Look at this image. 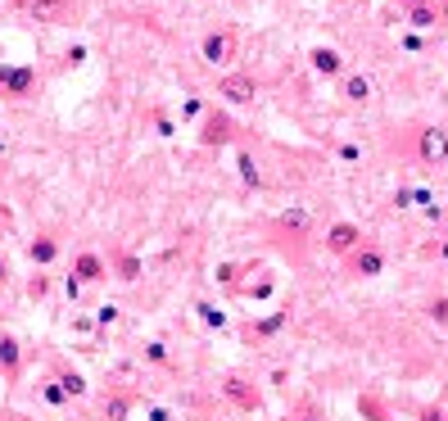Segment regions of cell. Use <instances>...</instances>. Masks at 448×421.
Listing matches in <instances>:
<instances>
[{
    "label": "cell",
    "instance_id": "6da1fadb",
    "mask_svg": "<svg viewBox=\"0 0 448 421\" xmlns=\"http://www.w3.org/2000/svg\"><path fill=\"white\" fill-rule=\"evenodd\" d=\"M235 55H240V36H235V28H208L204 36H199V64L204 68H231Z\"/></svg>",
    "mask_w": 448,
    "mask_h": 421
},
{
    "label": "cell",
    "instance_id": "7a4b0ae2",
    "mask_svg": "<svg viewBox=\"0 0 448 421\" xmlns=\"http://www.w3.org/2000/svg\"><path fill=\"white\" fill-rule=\"evenodd\" d=\"M218 100L227 109H249L258 100V78L254 73H222L218 78Z\"/></svg>",
    "mask_w": 448,
    "mask_h": 421
},
{
    "label": "cell",
    "instance_id": "3957f363",
    "mask_svg": "<svg viewBox=\"0 0 448 421\" xmlns=\"http://www.w3.org/2000/svg\"><path fill=\"white\" fill-rule=\"evenodd\" d=\"M41 86L32 64H0V95H9V100H28V95Z\"/></svg>",
    "mask_w": 448,
    "mask_h": 421
},
{
    "label": "cell",
    "instance_id": "277c9868",
    "mask_svg": "<svg viewBox=\"0 0 448 421\" xmlns=\"http://www.w3.org/2000/svg\"><path fill=\"white\" fill-rule=\"evenodd\" d=\"M68 277H78L82 286H100V281H109V258L100 250H78L73 254V272Z\"/></svg>",
    "mask_w": 448,
    "mask_h": 421
},
{
    "label": "cell",
    "instance_id": "5b68a950",
    "mask_svg": "<svg viewBox=\"0 0 448 421\" xmlns=\"http://www.w3.org/2000/svg\"><path fill=\"white\" fill-rule=\"evenodd\" d=\"M344 267L353 272V277H380V272H385V250H380V245H371V240H363L353 254H344Z\"/></svg>",
    "mask_w": 448,
    "mask_h": 421
},
{
    "label": "cell",
    "instance_id": "8992f818",
    "mask_svg": "<svg viewBox=\"0 0 448 421\" xmlns=\"http://www.w3.org/2000/svg\"><path fill=\"white\" fill-rule=\"evenodd\" d=\"M231 141H235V122L222 109H208L199 118V145H231Z\"/></svg>",
    "mask_w": 448,
    "mask_h": 421
},
{
    "label": "cell",
    "instance_id": "52a82bcc",
    "mask_svg": "<svg viewBox=\"0 0 448 421\" xmlns=\"http://www.w3.org/2000/svg\"><path fill=\"white\" fill-rule=\"evenodd\" d=\"M358 245H363V231L353 227V222H335V227L326 231V250L335 254V258H344V254H353Z\"/></svg>",
    "mask_w": 448,
    "mask_h": 421
},
{
    "label": "cell",
    "instance_id": "ba28073f",
    "mask_svg": "<svg viewBox=\"0 0 448 421\" xmlns=\"http://www.w3.org/2000/svg\"><path fill=\"white\" fill-rule=\"evenodd\" d=\"M59 254H64V245H59V236H55V231H36V236H32V245H28V258H32L36 267H50Z\"/></svg>",
    "mask_w": 448,
    "mask_h": 421
},
{
    "label": "cell",
    "instance_id": "9c48e42d",
    "mask_svg": "<svg viewBox=\"0 0 448 421\" xmlns=\"http://www.w3.org/2000/svg\"><path fill=\"white\" fill-rule=\"evenodd\" d=\"M417 159H421V164H444V159H448V132H439V127H426V132H421Z\"/></svg>",
    "mask_w": 448,
    "mask_h": 421
},
{
    "label": "cell",
    "instance_id": "30bf717a",
    "mask_svg": "<svg viewBox=\"0 0 448 421\" xmlns=\"http://www.w3.org/2000/svg\"><path fill=\"white\" fill-rule=\"evenodd\" d=\"M23 9H28L36 23H64L73 14V0H23Z\"/></svg>",
    "mask_w": 448,
    "mask_h": 421
},
{
    "label": "cell",
    "instance_id": "8fae6325",
    "mask_svg": "<svg viewBox=\"0 0 448 421\" xmlns=\"http://www.w3.org/2000/svg\"><path fill=\"white\" fill-rule=\"evenodd\" d=\"M308 64H313V73H321V78H344V55L335 50V46H317V50L308 55Z\"/></svg>",
    "mask_w": 448,
    "mask_h": 421
},
{
    "label": "cell",
    "instance_id": "7c38bea8",
    "mask_svg": "<svg viewBox=\"0 0 448 421\" xmlns=\"http://www.w3.org/2000/svg\"><path fill=\"white\" fill-rule=\"evenodd\" d=\"M222 394H227L235 407H245V412H254V407H258V390H254V380H245V376H227Z\"/></svg>",
    "mask_w": 448,
    "mask_h": 421
},
{
    "label": "cell",
    "instance_id": "4fadbf2b",
    "mask_svg": "<svg viewBox=\"0 0 448 421\" xmlns=\"http://www.w3.org/2000/svg\"><path fill=\"white\" fill-rule=\"evenodd\" d=\"M141 272H145V263L136 254H127V250H114L109 254V277H118V281H141Z\"/></svg>",
    "mask_w": 448,
    "mask_h": 421
},
{
    "label": "cell",
    "instance_id": "5bb4252c",
    "mask_svg": "<svg viewBox=\"0 0 448 421\" xmlns=\"http://www.w3.org/2000/svg\"><path fill=\"white\" fill-rule=\"evenodd\" d=\"M340 95L348 105H367L371 100V78H367V73H348V78L340 82Z\"/></svg>",
    "mask_w": 448,
    "mask_h": 421
},
{
    "label": "cell",
    "instance_id": "9a60e30c",
    "mask_svg": "<svg viewBox=\"0 0 448 421\" xmlns=\"http://www.w3.org/2000/svg\"><path fill=\"white\" fill-rule=\"evenodd\" d=\"M50 376H55L59 385H64V394H68V399H86V390H91V385H86V376H82V371H73V367H64V363H55V371H50Z\"/></svg>",
    "mask_w": 448,
    "mask_h": 421
},
{
    "label": "cell",
    "instance_id": "2e32d148",
    "mask_svg": "<svg viewBox=\"0 0 448 421\" xmlns=\"http://www.w3.org/2000/svg\"><path fill=\"white\" fill-rule=\"evenodd\" d=\"M18 363H23V344L14 336H0V371H5V376H18Z\"/></svg>",
    "mask_w": 448,
    "mask_h": 421
},
{
    "label": "cell",
    "instance_id": "e0dca14e",
    "mask_svg": "<svg viewBox=\"0 0 448 421\" xmlns=\"http://www.w3.org/2000/svg\"><path fill=\"white\" fill-rule=\"evenodd\" d=\"M36 394H41V403L46 407H68L73 399H68V394H64V385H59V380L55 376H46V380H36Z\"/></svg>",
    "mask_w": 448,
    "mask_h": 421
},
{
    "label": "cell",
    "instance_id": "ac0fdd59",
    "mask_svg": "<svg viewBox=\"0 0 448 421\" xmlns=\"http://www.w3.org/2000/svg\"><path fill=\"white\" fill-rule=\"evenodd\" d=\"M195 313H199V321H204L208 331H227V313H222L213 299H195Z\"/></svg>",
    "mask_w": 448,
    "mask_h": 421
},
{
    "label": "cell",
    "instance_id": "d6986e66",
    "mask_svg": "<svg viewBox=\"0 0 448 421\" xmlns=\"http://www.w3.org/2000/svg\"><path fill=\"white\" fill-rule=\"evenodd\" d=\"M235 168H240V181H245V186H263V172H258V159L249 154V150H240V154H235Z\"/></svg>",
    "mask_w": 448,
    "mask_h": 421
},
{
    "label": "cell",
    "instance_id": "ffe728a7",
    "mask_svg": "<svg viewBox=\"0 0 448 421\" xmlns=\"http://www.w3.org/2000/svg\"><path fill=\"white\" fill-rule=\"evenodd\" d=\"M407 23H412V28H434V23H439V9H434V5H412Z\"/></svg>",
    "mask_w": 448,
    "mask_h": 421
},
{
    "label": "cell",
    "instance_id": "44dd1931",
    "mask_svg": "<svg viewBox=\"0 0 448 421\" xmlns=\"http://www.w3.org/2000/svg\"><path fill=\"white\" fill-rule=\"evenodd\" d=\"M145 363H149V367H168V363H172L168 344H164V340H149V344H145Z\"/></svg>",
    "mask_w": 448,
    "mask_h": 421
},
{
    "label": "cell",
    "instance_id": "7402d4cb",
    "mask_svg": "<svg viewBox=\"0 0 448 421\" xmlns=\"http://www.w3.org/2000/svg\"><path fill=\"white\" fill-rule=\"evenodd\" d=\"M281 227L294 231V236H304V231H308V208H290V213H281Z\"/></svg>",
    "mask_w": 448,
    "mask_h": 421
},
{
    "label": "cell",
    "instance_id": "603a6c76",
    "mask_svg": "<svg viewBox=\"0 0 448 421\" xmlns=\"http://www.w3.org/2000/svg\"><path fill=\"white\" fill-rule=\"evenodd\" d=\"M285 321H290V313H272V317H263V321H258L254 331H258V336H277V331L285 326Z\"/></svg>",
    "mask_w": 448,
    "mask_h": 421
},
{
    "label": "cell",
    "instance_id": "cb8c5ba5",
    "mask_svg": "<svg viewBox=\"0 0 448 421\" xmlns=\"http://www.w3.org/2000/svg\"><path fill=\"white\" fill-rule=\"evenodd\" d=\"M127 407H132V399H127V394H118V399H109V403H105V417L122 421V417H127Z\"/></svg>",
    "mask_w": 448,
    "mask_h": 421
},
{
    "label": "cell",
    "instance_id": "d4e9b609",
    "mask_svg": "<svg viewBox=\"0 0 448 421\" xmlns=\"http://www.w3.org/2000/svg\"><path fill=\"white\" fill-rule=\"evenodd\" d=\"M208 109H204V100H199V95H186L181 100V118H204Z\"/></svg>",
    "mask_w": 448,
    "mask_h": 421
},
{
    "label": "cell",
    "instance_id": "484cf974",
    "mask_svg": "<svg viewBox=\"0 0 448 421\" xmlns=\"http://www.w3.org/2000/svg\"><path fill=\"white\" fill-rule=\"evenodd\" d=\"M118 313H122L118 304H100V308H95V321H100V326H114V321H118Z\"/></svg>",
    "mask_w": 448,
    "mask_h": 421
},
{
    "label": "cell",
    "instance_id": "4316f807",
    "mask_svg": "<svg viewBox=\"0 0 448 421\" xmlns=\"http://www.w3.org/2000/svg\"><path fill=\"white\" fill-rule=\"evenodd\" d=\"M28 294H32V299H46V294H50V277H32L28 281Z\"/></svg>",
    "mask_w": 448,
    "mask_h": 421
},
{
    "label": "cell",
    "instance_id": "83f0119b",
    "mask_svg": "<svg viewBox=\"0 0 448 421\" xmlns=\"http://www.w3.org/2000/svg\"><path fill=\"white\" fill-rule=\"evenodd\" d=\"M145 417H149V421H177L164 403H145Z\"/></svg>",
    "mask_w": 448,
    "mask_h": 421
},
{
    "label": "cell",
    "instance_id": "f1b7e54d",
    "mask_svg": "<svg viewBox=\"0 0 448 421\" xmlns=\"http://www.w3.org/2000/svg\"><path fill=\"white\" fill-rule=\"evenodd\" d=\"M340 159H344V164H358V159H363V145L344 141V145H340Z\"/></svg>",
    "mask_w": 448,
    "mask_h": 421
},
{
    "label": "cell",
    "instance_id": "f546056e",
    "mask_svg": "<svg viewBox=\"0 0 448 421\" xmlns=\"http://www.w3.org/2000/svg\"><path fill=\"white\" fill-rule=\"evenodd\" d=\"M64 294H68V299H82V294H86V286H82L78 277H64Z\"/></svg>",
    "mask_w": 448,
    "mask_h": 421
},
{
    "label": "cell",
    "instance_id": "4dcf8cb0",
    "mask_svg": "<svg viewBox=\"0 0 448 421\" xmlns=\"http://www.w3.org/2000/svg\"><path fill=\"white\" fill-rule=\"evenodd\" d=\"M430 317H434V321H448V299H434V304H430Z\"/></svg>",
    "mask_w": 448,
    "mask_h": 421
},
{
    "label": "cell",
    "instance_id": "1f68e13d",
    "mask_svg": "<svg viewBox=\"0 0 448 421\" xmlns=\"http://www.w3.org/2000/svg\"><path fill=\"white\" fill-rule=\"evenodd\" d=\"M154 127H159V136H172V118L168 114H154Z\"/></svg>",
    "mask_w": 448,
    "mask_h": 421
},
{
    "label": "cell",
    "instance_id": "d6a6232c",
    "mask_svg": "<svg viewBox=\"0 0 448 421\" xmlns=\"http://www.w3.org/2000/svg\"><path fill=\"white\" fill-rule=\"evenodd\" d=\"M421 421H448V412H439V407H421Z\"/></svg>",
    "mask_w": 448,
    "mask_h": 421
},
{
    "label": "cell",
    "instance_id": "836d02e7",
    "mask_svg": "<svg viewBox=\"0 0 448 421\" xmlns=\"http://www.w3.org/2000/svg\"><path fill=\"white\" fill-rule=\"evenodd\" d=\"M9 150V132H5V122H0V154Z\"/></svg>",
    "mask_w": 448,
    "mask_h": 421
},
{
    "label": "cell",
    "instance_id": "e575fe53",
    "mask_svg": "<svg viewBox=\"0 0 448 421\" xmlns=\"http://www.w3.org/2000/svg\"><path fill=\"white\" fill-rule=\"evenodd\" d=\"M294 421H321L317 412H308V407H304V412H294Z\"/></svg>",
    "mask_w": 448,
    "mask_h": 421
},
{
    "label": "cell",
    "instance_id": "d590c367",
    "mask_svg": "<svg viewBox=\"0 0 448 421\" xmlns=\"http://www.w3.org/2000/svg\"><path fill=\"white\" fill-rule=\"evenodd\" d=\"M5 281H9V263H5V258H0V286H5Z\"/></svg>",
    "mask_w": 448,
    "mask_h": 421
},
{
    "label": "cell",
    "instance_id": "8d00e7d4",
    "mask_svg": "<svg viewBox=\"0 0 448 421\" xmlns=\"http://www.w3.org/2000/svg\"><path fill=\"white\" fill-rule=\"evenodd\" d=\"M439 254H444V258H448V240H444V245H439Z\"/></svg>",
    "mask_w": 448,
    "mask_h": 421
}]
</instances>
